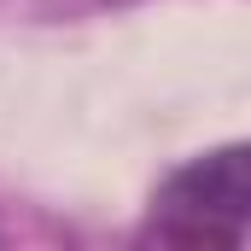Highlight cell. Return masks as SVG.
Segmentation results:
<instances>
[{"mask_svg": "<svg viewBox=\"0 0 251 251\" xmlns=\"http://www.w3.org/2000/svg\"><path fill=\"white\" fill-rule=\"evenodd\" d=\"M251 240V140L210 146L176 164L146 204L140 246L176 251H234Z\"/></svg>", "mask_w": 251, "mask_h": 251, "instance_id": "1", "label": "cell"}, {"mask_svg": "<svg viewBox=\"0 0 251 251\" xmlns=\"http://www.w3.org/2000/svg\"><path fill=\"white\" fill-rule=\"evenodd\" d=\"M0 240H6V228H0Z\"/></svg>", "mask_w": 251, "mask_h": 251, "instance_id": "2", "label": "cell"}]
</instances>
